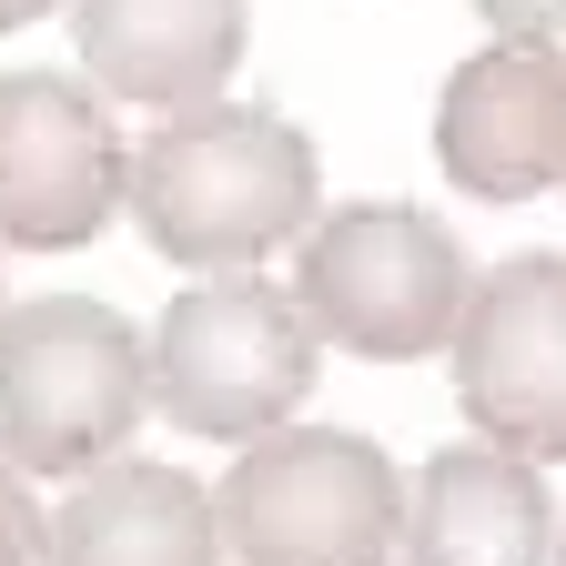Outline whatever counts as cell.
Returning <instances> with one entry per match:
<instances>
[{"label":"cell","mask_w":566,"mask_h":566,"mask_svg":"<svg viewBox=\"0 0 566 566\" xmlns=\"http://www.w3.org/2000/svg\"><path fill=\"white\" fill-rule=\"evenodd\" d=\"M455 405L485 446L566 465V253H506L455 324Z\"/></svg>","instance_id":"6"},{"label":"cell","mask_w":566,"mask_h":566,"mask_svg":"<svg viewBox=\"0 0 566 566\" xmlns=\"http://www.w3.org/2000/svg\"><path fill=\"white\" fill-rule=\"evenodd\" d=\"M153 405V344L92 294H41L0 314V465L92 475Z\"/></svg>","instance_id":"2"},{"label":"cell","mask_w":566,"mask_h":566,"mask_svg":"<svg viewBox=\"0 0 566 566\" xmlns=\"http://www.w3.org/2000/svg\"><path fill=\"white\" fill-rule=\"evenodd\" d=\"M314 344L324 334L304 324V304L253 273L182 283L153 324V405L192 446H263L314 395Z\"/></svg>","instance_id":"3"},{"label":"cell","mask_w":566,"mask_h":566,"mask_svg":"<svg viewBox=\"0 0 566 566\" xmlns=\"http://www.w3.org/2000/svg\"><path fill=\"white\" fill-rule=\"evenodd\" d=\"M475 11L506 31V41H556L566 31V0H475Z\"/></svg>","instance_id":"13"},{"label":"cell","mask_w":566,"mask_h":566,"mask_svg":"<svg viewBox=\"0 0 566 566\" xmlns=\"http://www.w3.org/2000/svg\"><path fill=\"white\" fill-rule=\"evenodd\" d=\"M475 273L455 233L415 202H344L304 233L294 304L324 344H344L354 365H424L436 344H455Z\"/></svg>","instance_id":"4"},{"label":"cell","mask_w":566,"mask_h":566,"mask_svg":"<svg viewBox=\"0 0 566 566\" xmlns=\"http://www.w3.org/2000/svg\"><path fill=\"white\" fill-rule=\"evenodd\" d=\"M436 163L475 202H536L566 182V51L556 41H485L446 71Z\"/></svg>","instance_id":"8"},{"label":"cell","mask_w":566,"mask_h":566,"mask_svg":"<svg viewBox=\"0 0 566 566\" xmlns=\"http://www.w3.org/2000/svg\"><path fill=\"white\" fill-rule=\"evenodd\" d=\"M82 71L132 112H202L243 61V0H71Z\"/></svg>","instance_id":"9"},{"label":"cell","mask_w":566,"mask_h":566,"mask_svg":"<svg viewBox=\"0 0 566 566\" xmlns=\"http://www.w3.org/2000/svg\"><path fill=\"white\" fill-rule=\"evenodd\" d=\"M405 566H556L546 475L506 446H436L405 485Z\"/></svg>","instance_id":"10"},{"label":"cell","mask_w":566,"mask_h":566,"mask_svg":"<svg viewBox=\"0 0 566 566\" xmlns=\"http://www.w3.org/2000/svg\"><path fill=\"white\" fill-rule=\"evenodd\" d=\"M132 223L182 273H253L273 243L314 233V142L273 102L172 112L132 153Z\"/></svg>","instance_id":"1"},{"label":"cell","mask_w":566,"mask_h":566,"mask_svg":"<svg viewBox=\"0 0 566 566\" xmlns=\"http://www.w3.org/2000/svg\"><path fill=\"white\" fill-rule=\"evenodd\" d=\"M31 536H41V516H31V485L0 465V566H31Z\"/></svg>","instance_id":"12"},{"label":"cell","mask_w":566,"mask_h":566,"mask_svg":"<svg viewBox=\"0 0 566 566\" xmlns=\"http://www.w3.org/2000/svg\"><path fill=\"white\" fill-rule=\"evenodd\" d=\"M41 566H223V506L153 455H112L41 516Z\"/></svg>","instance_id":"11"},{"label":"cell","mask_w":566,"mask_h":566,"mask_svg":"<svg viewBox=\"0 0 566 566\" xmlns=\"http://www.w3.org/2000/svg\"><path fill=\"white\" fill-rule=\"evenodd\" d=\"M132 202V153L92 82L71 71H0V243L71 253Z\"/></svg>","instance_id":"7"},{"label":"cell","mask_w":566,"mask_h":566,"mask_svg":"<svg viewBox=\"0 0 566 566\" xmlns=\"http://www.w3.org/2000/svg\"><path fill=\"white\" fill-rule=\"evenodd\" d=\"M212 506L243 566H385L405 546V475L344 424H283L243 446Z\"/></svg>","instance_id":"5"},{"label":"cell","mask_w":566,"mask_h":566,"mask_svg":"<svg viewBox=\"0 0 566 566\" xmlns=\"http://www.w3.org/2000/svg\"><path fill=\"white\" fill-rule=\"evenodd\" d=\"M556 566H566V546H556Z\"/></svg>","instance_id":"15"},{"label":"cell","mask_w":566,"mask_h":566,"mask_svg":"<svg viewBox=\"0 0 566 566\" xmlns=\"http://www.w3.org/2000/svg\"><path fill=\"white\" fill-rule=\"evenodd\" d=\"M51 0H0V31H21V21H41Z\"/></svg>","instance_id":"14"}]
</instances>
